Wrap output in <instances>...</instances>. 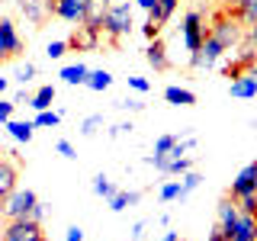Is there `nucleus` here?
Here are the masks:
<instances>
[{
  "instance_id": "nucleus-1",
  "label": "nucleus",
  "mask_w": 257,
  "mask_h": 241,
  "mask_svg": "<svg viewBox=\"0 0 257 241\" xmlns=\"http://www.w3.org/2000/svg\"><path fill=\"white\" fill-rule=\"evenodd\" d=\"M209 36H212L225 52H235V48L244 42V23L235 16V10H222L209 23Z\"/></svg>"
},
{
  "instance_id": "nucleus-2",
  "label": "nucleus",
  "mask_w": 257,
  "mask_h": 241,
  "mask_svg": "<svg viewBox=\"0 0 257 241\" xmlns=\"http://www.w3.org/2000/svg\"><path fill=\"white\" fill-rule=\"evenodd\" d=\"M100 32L109 42H122L125 36H132V4H109Z\"/></svg>"
},
{
  "instance_id": "nucleus-3",
  "label": "nucleus",
  "mask_w": 257,
  "mask_h": 241,
  "mask_svg": "<svg viewBox=\"0 0 257 241\" xmlns=\"http://www.w3.org/2000/svg\"><path fill=\"white\" fill-rule=\"evenodd\" d=\"M180 36H183V45H187V52H199L206 42V36H209V23H206V16L203 10H190L187 16H183V26H180Z\"/></svg>"
},
{
  "instance_id": "nucleus-4",
  "label": "nucleus",
  "mask_w": 257,
  "mask_h": 241,
  "mask_svg": "<svg viewBox=\"0 0 257 241\" xmlns=\"http://www.w3.org/2000/svg\"><path fill=\"white\" fill-rule=\"evenodd\" d=\"M36 203H39V196H36L32 190H20V187H16L10 196L0 203V212H4L7 219H26Z\"/></svg>"
},
{
  "instance_id": "nucleus-5",
  "label": "nucleus",
  "mask_w": 257,
  "mask_h": 241,
  "mask_svg": "<svg viewBox=\"0 0 257 241\" xmlns=\"http://www.w3.org/2000/svg\"><path fill=\"white\" fill-rule=\"evenodd\" d=\"M16 55H23V39L10 16H0V64L16 58Z\"/></svg>"
},
{
  "instance_id": "nucleus-6",
  "label": "nucleus",
  "mask_w": 257,
  "mask_h": 241,
  "mask_svg": "<svg viewBox=\"0 0 257 241\" xmlns=\"http://www.w3.org/2000/svg\"><path fill=\"white\" fill-rule=\"evenodd\" d=\"M39 235H42V225L32 222L29 215H26V219H10L7 228H4V241H32Z\"/></svg>"
},
{
  "instance_id": "nucleus-7",
  "label": "nucleus",
  "mask_w": 257,
  "mask_h": 241,
  "mask_svg": "<svg viewBox=\"0 0 257 241\" xmlns=\"http://www.w3.org/2000/svg\"><path fill=\"white\" fill-rule=\"evenodd\" d=\"M84 4H87V0H55L52 16H61L64 23L80 26V23H84Z\"/></svg>"
},
{
  "instance_id": "nucleus-8",
  "label": "nucleus",
  "mask_w": 257,
  "mask_h": 241,
  "mask_svg": "<svg viewBox=\"0 0 257 241\" xmlns=\"http://www.w3.org/2000/svg\"><path fill=\"white\" fill-rule=\"evenodd\" d=\"M257 235V215L254 212H238L235 225H231L228 241H251Z\"/></svg>"
},
{
  "instance_id": "nucleus-9",
  "label": "nucleus",
  "mask_w": 257,
  "mask_h": 241,
  "mask_svg": "<svg viewBox=\"0 0 257 241\" xmlns=\"http://www.w3.org/2000/svg\"><path fill=\"white\" fill-rule=\"evenodd\" d=\"M103 42V32L100 29H90V26H77V32L68 39V48H90V52H96Z\"/></svg>"
},
{
  "instance_id": "nucleus-10",
  "label": "nucleus",
  "mask_w": 257,
  "mask_h": 241,
  "mask_svg": "<svg viewBox=\"0 0 257 241\" xmlns=\"http://www.w3.org/2000/svg\"><path fill=\"white\" fill-rule=\"evenodd\" d=\"M16 4H20V13L26 16L29 23H36V26L52 16L48 13V0H16Z\"/></svg>"
},
{
  "instance_id": "nucleus-11",
  "label": "nucleus",
  "mask_w": 257,
  "mask_h": 241,
  "mask_svg": "<svg viewBox=\"0 0 257 241\" xmlns=\"http://www.w3.org/2000/svg\"><path fill=\"white\" fill-rule=\"evenodd\" d=\"M228 90H231V96H235V100H251V96H257V77L251 74V71H244L241 77L231 80Z\"/></svg>"
},
{
  "instance_id": "nucleus-12",
  "label": "nucleus",
  "mask_w": 257,
  "mask_h": 241,
  "mask_svg": "<svg viewBox=\"0 0 257 241\" xmlns=\"http://www.w3.org/2000/svg\"><path fill=\"white\" fill-rule=\"evenodd\" d=\"M109 4H103V0H87L84 4V23L80 26H90V29H103V16H106Z\"/></svg>"
},
{
  "instance_id": "nucleus-13",
  "label": "nucleus",
  "mask_w": 257,
  "mask_h": 241,
  "mask_svg": "<svg viewBox=\"0 0 257 241\" xmlns=\"http://www.w3.org/2000/svg\"><path fill=\"white\" fill-rule=\"evenodd\" d=\"M16 177H20L16 164H13V161H4V158H0V203H4V199L16 190Z\"/></svg>"
},
{
  "instance_id": "nucleus-14",
  "label": "nucleus",
  "mask_w": 257,
  "mask_h": 241,
  "mask_svg": "<svg viewBox=\"0 0 257 241\" xmlns=\"http://www.w3.org/2000/svg\"><path fill=\"white\" fill-rule=\"evenodd\" d=\"M257 190V164H247L235 180H231V196H241V193Z\"/></svg>"
},
{
  "instance_id": "nucleus-15",
  "label": "nucleus",
  "mask_w": 257,
  "mask_h": 241,
  "mask_svg": "<svg viewBox=\"0 0 257 241\" xmlns=\"http://www.w3.org/2000/svg\"><path fill=\"white\" fill-rule=\"evenodd\" d=\"M145 58H148V64L155 71H167V68H171V58H167V48H164L161 39H151V45L145 48Z\"/></svg>"
},
{
  "instance_id": "nucleus-16",
  "label": "nucleus",
  "mask_w": 257,
  "mask_h": 241,
  "mask_svg": "<svg viewBox=\"0 0 257 241\" xmlns=\"http://www.w3.org/2000/svg\"><path fill=\"white\" fill-rule=\"evenodd\" d=\"M235 219H238V206H235V199H231V196H225L222 203H219V228H222L225 238L231 235V225H235Z\"/></svg>"
},
{
  "instance_id": "nucleus-17",
  "label": "nucleus",
  "mask_w": 257,
  "mask_h": 241,
  "mask_svg": "<svg viewBox=\"0 0 257 241\" xmlns=\"http://www.w3.org/2000/svg\"><path fill=\"white\" fill-rule=\"evenodd\" d=\"M164 100L171 103V106H193V103H196V93L193 90H187V87H167L164 90Z\"/></svg>"
},
{
  "instance_id": "nucleus-18",
  "label": "nucleus",
  "mask_w": 257,
  "mask_h": 241,
  "mask_svg": "<svg viewBox=\"0 0 257 241\" xmlns=\"http://www.w3.org/2000/svg\"><path fill=\"white\" fill-rule=\"evenodd\" d=\"M87 74H90V68H87V64H68V68H61L58 71V77L64 80V84H71V87H80L87 80Z\"/></svg>"
},
{
  "instance_id": "nucleus-19",
  "label": "nucleus",
  "mask_w": 257,
  "mask_h": 241,
  "mask_svg": "<svg viewBox=\"0 0 257 241\" xmlns=\"http://www.w3.org/2000/svg\"><path fill=\"white\" fill-rule=\"evenodd\" d=\"M7 132H10V139L13 142H20V145H26V142H32V123H20V119H7Z\"/></svg>"
},
{
  "instance_id": "nucleus-20",
  "label": "nucleus",
  "mask_w": 257,
  "mask_h": 241,
  "mask_svg": "<svg viewBox=\"0 0 257 241\" xmlns=\"http://www.w3.org/2000/svg\"><path fill=\"white\" fill-rule=\"evenodd\" d=\"M55 103V84H45V87H39L36 93H32V100H29V106L36 109V112H42V109H48Z\"/></svg>"
},
{
  "instance_id": "nucleus-21",
  "label": "nucleus",
  "mask_w": 257,
  "mask_h": 241,
  "mask_svg": "<svg viewBox=\"0 0 257 241\" xmlns=\"http://www.w3.org/2000/svg\"><path fill=\"white\" fill-rule=\"evenodd\" d=\"M177 4H180V0H158V7H155V10L148 13V20H151V23H158V26H164V23H167V20L174 16Z\"/></svg>"
},
{
  "instance_id": "nucleus-22",
  "label": "nucleus",
  "mask_w": 257,
  "mask_h": 241,
  "mask_svg": "<svg viewBox=\"0 0 257 241\" xmlns=\"http://www.w3.org/2000/svg\"><path fill=\"white\" fill-rule=\"evenodd\" d=\"M139 199H142L139 190H119L116 196H109V209H112V212H122L125 206H135Z\"/></svg>"
},
{
  "instance_id": "nucleus-23",
  "label": "nucleus",
  "mask_w": 257,
  "mask_h": 241,
  "mask_svg": "<svg viewBox=\"0 0 257 241\" xmlns=\"http://www.w3.org/2000/svg\"><path fill=\"white\" fill-rule=\"evenodd\" d=\"M84 87H90V90L103 93L106 87H112V74H109V71H90V74H87V80H84Z\"/></svg>"
},
{
  "instance_id": "nucleus-24",
  "label": "nucleus",
  "mask_w": 257,
  "mask_h": 241,
  "mask_svg": "<svg viewBox=\"0 0 257 241\" xmlns=\"http://www.w3.org/2000/svg\"><path fill=\"white\" fill-rule=\"evenodd\" d=\"M193 171V158H171L167 155V164H164V174H171V177H180V174H187Z\"/></svg>"
},
{
  "instance_id": "nucleus-25",
  "label": "nucleus",
  "mask_w": 257,
  "mask_h": 241,
  "mask_svg": "<svg viewBox=\"0 0 257 241\" xmlns=\"http://www.w3.org/2000/svg\"><path fill=\"white\" fill-rule=\"evenodd\" d=\"M199 183H203V177H199L196 171H187V174H180V199H177V203H183V199H187L190 193L199 187Z\"/></svg>"
},
{
  "instance_id": "nucleus-26",
  "label": "nucleus",
  "mask_w": 257,
  "mask_h": 241,
  "mask_svg": "<svg viewBox=\"0 0 257 241\" xmlns=\"http://www.w3.org/2000/svg\"><path fill=\"white\" fill-rule=\"evenodd\" d=\"M235 61L241 64V71H251L254 64H257V48L254 45H238V55H235Z\"/></svg>"
},
{
  "instance_id": "nucleus-27",
  "label": "nucleus",
  "mask_w": 257,
  "mask_h": 241,
  "mask_svg": "<svg viewBox=\"0 0 257 241\" xmlns=\"http://www.w3.org/2000/svg\"><path fill=\"white\" fill-rule=\"evenodd\" d=\"M93 193H96V196H103V199H109V196H116V193H119V187L109 180V177L96 174V177H93Z\"/></svg>"
},
{
  "instance_id": "nucleus-28",
  "label": "nucleus",
  "mask_w": 257,
  "mask_h": 241,
  "mask_svg": "<svg viewBox=\"0 0 257 241\" xmlns=\"http://www.w3.org/2000/svg\"><path fill=\"white\" fill-rule=\"evenodd\" d=\"M235 16L244 23V26H254V23H257V0H241V7L235 10Z\"/></svg>"
},
{
  "instance_id": "nucleus-29",
  "label": "nucleus",
  "mask_w": 257,
  "mask_h": 241,
  "mask_svg": "<svg viewBox=\"0 0 257 241\" xmlns=\"http://www.w3.org/2000/svg\"><path fill=\"white\" fill-rule=\"evenodd\" d=\"M61 123V112H55V109H42V112H36V119H32V126H42V129H55Z\"/></svg>"
},
{
  "instance_id": "nucleus-30",
  "label": "nucleus",
  "mask_w": 257,
  "mask_h": 241,
  "mask_svg": "<svg viewBox=\"0 0 257 241\" xmlns=\"http://www.w3.org/2000/svg\"><path fill=\"white\" fill-rule=\"evenodd\" d=\"M103 129V112H93V116H87L84 123H80V135H87V139H93L96 132Z\"/></svg>"
},
{
  "instance_id": "nucleus-31",
  "label": "nucleus",
  "mask_w": 257,
  "mask_h": 241,
  "mask_svg": "<svg viewBox=\"0 0 257 241\" xmlns=\"http://www.w3.org/2000/svg\"><path fill=\"white\" fill-rule=\"evenodd\" d=\"M158 196H161V203H177V199H180V180L164 183V187L158 190Z\"/></svg>"
},
{
  "instance_id": "nucleus-32",
  "label": "nucleus",
  "mask_w": 257,
  "mask_h": 241,
  "mask_svg": "<svg viewBox=\"0 0 257 241\" xmlns=\"http://www.w3.org/2000/svg\"><path fill=\"white\" fill-rule=\"evenodd\" d=\"M55 151H58L61 158H68V161H74V158H77V148H74V145H71L68 139H58V142H55Z\"/></svg>"
},
{
  "instance_id": "nucleus-33",
  "label": "nucleus",
  "mask_w": 257,
  "mask_h": 241,
  "mask_svg": "<svg viewBox=\"0 0 257 241\" xmlns=\"http://www.w3.org/2000/svg\"><path fill=\"white\" fill-rule=\"evenodd\" d=\"M64 52H68V39H58V42H48L45 45V55H48V58H61Z\"/></svg>"
},
{
  "instance_id": "nucleus-34",
  "label": "nucleus",
  "mask_w": 257,
  "mask_h": 241,
  "mask_svg": "<svg viewBox=\"0 0 257 241\" xmlns=\"http://www.w3.org/2000/svg\"><path fill=\"white\" fill-rule=\"evenodd\" d=\"M174 145H177V135H161V139L155 142V155H167Z\"/></svg>"
},
{
  "instance_id": "nucleus-35",
  "label": "nucleus",
  "mask_w": 257,
  "mask_h": 241,
  "mask_svg": "<svg viewBox=\"0 0 257 241\" xmlns=\"http://www.w3.org/2000/svg\"><path fill=\"white\" fill-rule=\"evenodd\" d=\"M32 77H36V64H32V61H26L20 71H16V80H20V84H29Z\"/></svg>"
},
{
  "instance_id": "nucleus-36",
  "label": "nucleus",
  "mask_w": 257,
  "mask_h": 241,
  "mask_svg": "<svg viewBox=\"0 0 257 241\" xmlns=\"http://www.w3.org/2000/svg\"><path fill=\"white\" fill-rule=\"evenodd\" d=\"M13 109H16V103H13V100H4V96H0V123L13 119Z\"/></svg>"
},
{
  "instance_id": "nucleus-37",
  "label": "nucleus",
  "mask_w": 257,
  "mask_h": 241,
  "mask_svg": "<svg viewBox=\"0 0 257 241\" xmlns=\"http://www.w3.org/2000/svg\"><path fill=\"white\" fill-rule=\"evenodd\" d=\"M222 74L235 80V77H241V74H244V71H241V64H238V61H228V64H222Z\"/></svg>"
},
{
  "instance_id": "nucleus-38",
  "label": "nucleus",
  "mask_w": 257,
  "mask_h": 241,
  "mask_svg": "<svg viewBox=\"0 0 257 241\" xmlns=\"http://www.w3.org/2000/svg\"><path fill=\"white\" fill-rule=\"evenodd\" d=\"M128 87H132V90H139V93H148V90H151V80H145V77H128Z\"/></svg>"
},
{
  "instance_id": "nucleus-39",
  "label": "nucleus",
  "mask_w": 257,
  "mask_h": 241,
  "mask_svg": "<svg viewBox=\"0 0 257 241\" xmlns=\"http://www.w3.org/2000/svg\"><path fill=\"white\" fill-rule=\"evenodd\" d=\"M132 123H116V126H112L109 129V139H119V135H128V132H132Z\"/></svg>"
},
{
  "instance_id": "nucleus-40",
  "label": "nucleus",
  "mask_w": 257,
  "mask_h": 241,
  "mask_svg": "<svg viewBox=\"0 0 257 241\" xmlns=\"http://www.w3.org/2000/svg\"><path fill=\"white\" fill-rule=\"evenodd\" d=\"M45 212H48V209H45V203H36V206H32V212H29V219L42 225V219H45Z\"/></svg>"
},
{
  "instance_id": "nucleus-41",
  "label": "nucleus",
  "mask_w": 257,
  "mask_h": 241,
  "mask_svg": "<svg viewBox=\"0 0 257 241\" xmlns=\"http://www.w3.org/2000/svg\"><path fill=\"white\" fill-rule=\"evenodd\" d=\"M142 32H145V39H158V32H161V26H158V23H151V20H145V26H142Z\"/></svg>"
},
{
  "instance_id": "nucleus-42",
  "label": "nucleus",
  "mask_w": 257,
  "mask_h": 241,
  "mask_svg": "<svg viewBox=\"0 0 257 241\" xmlns=\"http://www.w3.org/2000/svg\"><path fill=\"white\" fill-rule=\"evenodd\" d=\"M116 106H119V109H128V112H139V109H145V103H135V100H119Z\"/></svg>"
},
{
  "instance_id": "nucleus-43",
  "label": "nucleus",
  "mask_w": 257,
  "mask_h": 241,
  "mask_svg": "<svg viewBox=\"0 0 257 241\" xmlns=\"http://www.w3.org/2000/svg\"><path fill=\"white\" fill-rule=\"evenodd\" d=\"M64 241H84V228L71 225V228H68V235H64Z\"/></svg>"
},
{
  "instance_id": "nucleus-44",
  "label": "nucleus",
  "mask_w": 257,
  "mask_h": 241,
  "mask_svg": "<svg viewBox=\"0 0 257 241\" xmlns=\"http://www.w3.org/2000/svg\"><path fill=\"white\" fill-rule=\"evenodd\" d=\"M244 42L257 48V23H254V26H247V32H244Z\"/></svg>"
},
{
  "instance_id": "nucleus-45",
  "label": "nucleus",
  "mask_w": 257,
  "mask_h": 241,
  "mask_svg": "<svg viewBox=\"0 0 257 241\" xmlns=\"http://www.w3.org/2000/svg\"><path fill=\"white\" fill-rule=\"evenodd\" d=\"M135 4H139L145 13H151V10H155V7H158V0H135Z\"/></svg>"
},
{
  "instance_id": "nucleus-46",
  "label": "nucleus",
  "mask_w": 257,
  "mask_h": 241,
  "mask_svg": "<svg viewBox=\"0 0 257 241\" xmlns=\"http://www.w3.org/2000/svg\"><path fill=\"white\" fill-rule=\"evenodd\" d=\"M142 235H145V222H135V225H132V238L139 241Z\"/></svg>"
},
{
  "instance_id": "nucleus-47",
  "label": "nucleus",
  "mask_w": 257,
  "mask_h": 241,
  "mask_svg": "<svg viewBox=\"0 0 257 241\" xmlns=\"http://www.w3.org/2000/svg\"><path fill=\"white\" fill-rule=\"evenodd\" d=\"M209 241H228V238H225V235H222V228L215 225V231H209Z\"/></svg>"
},
{
  "instance_id": "nucleus-48",
  "label": "nucleus",
  "mask_w": 257,
  "mask_h": 241,
  "mask_svg": "<svg viewBox=\"0 0 257 241\" xmlns=\"http://www.w3.org/2000/svg\"><path fill=\"white\" fill-rule=\"evenodd\" d=\"M158 241H180V235H177V231H164Z\"/></svg>"
},
{
  "instance_id": "nucleus-49",
  "label": "nucleus",
  "mask_w": 257,
  "mask_h": 241,
  "mask_svg": "<svg viewBox=\"0 0 257 241\" xmlns=\"http://www.w3.org/2000/svg\"><path fill=\"white\" fill-rule=\"evenodd\" d=\"M222 4L228 7V10H238V7H241V0H222Z\"/></svg>"
},
{
  "instance_id": "nucleus-50",
  "label": "nucleus",
  "mask_w": 257,
  "mask_h": 241,
  "mask_svg": "<svg viewBox=\"0 0 257 241\" xmlns=\"http://www.w3.org/2000/svg\"><path fill=\"white\" fill-rule=\"evenodd\" d=\"M7 87H10V80H7V77H0V96L7 93Z\"/></svg>"
},
{
  "instance_id": "nucleus-51",
  "label": "nucleus",
  "mask_w": 257,
  "mask_h": 241,
  "mask_svg": "<svg viewBox=\"0 0 257 241\" xmlns=\"http://www.w3.org/2000/svg\"><path fill=\"white\" fill-rule=\"evenodd\" d=\"M32 241H48V238H45V235H39V238H32Z\"/></svg>"
},
{
  "instance_id": "nucleus-52",
  "label": "nucleus",
  "mask_w": 257,
  "mask_h": 241,
  "mask_svg": "<svg viewBox=\"0 0 257 241\" xmlns=\"http://www.w3.org/2000/svg\"><path fill=\"white\" fill-rule=\"evenodd\" d=\"M251 74H254V77H257V64H254V68H251Z\"/></svg>"
},
{
  "instance_id": "nucleus-53",
  "label": "nucleus",
  "mask_w": 257,
  "mask_h": 241,
  "mask_svg": "<svg viewBox=\"0 0 257 241\" xmlns=\"http://www.w3.org/2000/svg\"><path fill=\"white\" fill-rule=\"evenodd\" d=\"M103 4H112V0H103Z\"/></svg>"
},
{
  "instance_id": "nucleus-54",
  "label": "nucleus",
  "mask_w": 257,
  "mask_h": 241,
  "mask_svg": "<svg viewBox=\"0 0 257 241\" xmlns=\"http://www.w3.org/2000/svg\"><path fill=\"white\" fill-rule=\"evenodd\" d=\"M251 241H257V235H254V238H251Z\"/></svg>"
},
{
  "instance_id": "nucleus-55",
  "label": "nucleus",
  "mask_w": 257,
  "mask_h": 241,
  "mask_svg": "<svg viewBox=\"0 0 257 241\" xmlns=\"http://www.w3.org/2000/svg\"><path fill=\"white\" fill-rule=\"evenodd\" d=\"M0 4H4V0H0Z\"/></svg>"
},
{
  "instance_id": "nucleus-56",
  "label": "nucleus",
  "mask_w": 257,
  "mask_h": 241,
  "mask_svg": "<svg viewBox=\"0 0 257 241\" xmlns=\"http://www.w3.org/2000/svg\"><path fill=\"white\" fill-rule=\"evenodd\" d=\"M254 164H257V161H254Z\"/></svg>"
}]
</instances>
